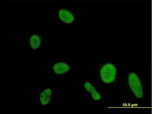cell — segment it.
Segmentation results:
<instances>
[{
  "mask_svg": "<svg viewBox=\"0 0 152 114\" xmlns=\"http://www.w3.org/2000/svg\"><path fill=\"white\" fill-rule=\"evenodd\" d=\"M124 84L132 100L137 104L147 101L145 81L144 74L138 69H126L124 73Z\"/></svg>",
  "mask_w": 152,
  "mask_h": 114,
  "instance_id": "cell-1",
  "label": "cell"
},
{
  "mask_svg": "<svg viewBox=\"0 0 152 114\" xmlns=\"http://www.w3.org/2000/svg\"><path fill=\"white\" fill-rule=\"evenodd\" d=\"M97 83L102 87L115 86L119 82V67L118 63L107 59L100 62L96 69Z\"/></svg>",
  "mask_w": 152,
  "mask_h": 114,
  "instance_id": "cell-2",
  "label": "cell"
},
{
  "mask_svg": "<svg viewBox=\"0 0 152 114\" xmlns=\"http://www.w3.org/2000/svg\"><path fill=\"white\" fill-rule=\"evenodd\" d=\"M82 95L96 107H102L105 104L106 97L104 93V87L93 79L83 78L79 83Z\"/></svg>",
  "mask_w": 152,
  "mask_h": 114,
  "instance_id": "cell-3",
  "label": "cell"
},
{
  "mask_svg": "<svg viewBox=\"0 0 152 114\" xmlns=\"http://www.w3.org/2000/svg\"><path fill=\"white\" fill-rule=\"evenodd\" d=\"M48 66L50 75L54 79L71 77L77 70L73 61L63 58H49Z\"/></svg>",
  "mask_w": 152,
  "mask_h": 114,
  "instance_id": "cell-4",
  "label": "cell"
},
{
  "mask_svg": "<svg viewBox=\"0 0 152 114\" xmlns=\"http://www.w3.org/2000/svg\"><path fill=\"white\" fill-rule=\"evenodd\" d=\"M55 20L63 29H72L77 27V15L75 11L67 4H58L57 6Z\"/></svg>",
  "mask_w": 152,
  "mask_h": 114,
  "instance_id": "cell-5",
  "label": "cell"
},
{
  "mask_svg": "<svg viewBox=\"0 0 152 114\" xmlns=\"http://www.w3.org/2000/svg\"><path fill=\"white\" fill-rule=\"evenodd\" d=\"M56 98L55 88L51 85H45L39 91L38 105L42 109H50L54 107Z\"/></svg>",
  "mask_w": 152,
  "mask_h": 114,
  "instance_id": "cell-6",
  "label": "cell"
},
{
  "mask_svg": "<svg viewBox=\"0 0 152 114\" xmlns=\"http://www.w3.org/2000/svg\"><path fill=\"white\" fill-rule=\"evenodd\" d=\"M47 38L45 33L39 31H31L28 36V46L30 54H39L42 50L45 48Z\"/></svg>",
  "mask_w": 152,
  "mask_h": 114,
  "instance_id": "cell-7",
  "label": "cell"
}]
</instances>
